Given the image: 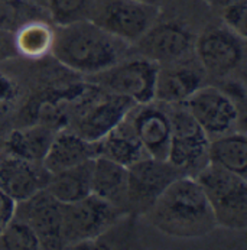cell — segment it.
<instances>
[{
	"label": "cell",
	"mask_w": 247,
	"mask_h": 250,
	"mask_svg": "<svg viewBox=\"0 0 247 250\" xmlns=\"http://www.w3.org/2000/svg\"><path fill=\"white\" fill-rule=\"evenodd\" d=\"M124 214L94 194L75 203L62 204L61 237L64 249L93 245Z\"/></svg>",
	"instance_id": "cell-5"
},
{
	"label": "cell",
	"mask_w": 247,
	"mask_h": 250,
	"mask_svg": "<svg viewBox=\"0 0 247 250\" xmlns=\"http://www.w3.org/2000/svg\"><path fill=\"white\" fill-rule=\"evenodd\" d=\"M138 1H142V3H147V4H152V6H158L161 0H138Z\"/></svg>",
	"instance_id": "cell-30"
},
{
	"label": "cell",
	"mask_w": 247,
	"mask_h": 250,
	"mask_svg": "<svg viewBox=\"0 0 247 250\" xmlns=\"http://www.w3.org/2000/svg\"><path fill=\"white\" fill-rule=\"evenodd\" d=\"M221 16L226 28H228L234 34L246 39V0H233L231 3L226 4Z\"/></svg>",
	"instance_id": "cell-26"
},
{
	"label": "cell",
	"mask_w": 247,
	"mask_h": 250,
	"mask_svg": "<svg viewBox=\"0 0 247 250\" xmlns=\"http://www.w3.org/2000/svg\"><path fill=\"white\" fill-rule=\"evenodd\" d=\"M184 174L168 159L144 156L127 167V207L144 214L158 197Z\"/></svg>",
	"instance_id": "cell-9"
},
{
	"label": "cell",
	"mask_w": 247,
	"mask_h": 250,
	"mask_svg": "<svg viewBox=\"0 0 247 250\" xmlns=\"http://www.w3.org/2000/svg\"><path fill=\"white\" fill-rule=\"evenodd\" d=\"M158 15V6L138 0H97L88 21L132 46L156 22Z\"/></svg>",
	"instance_id": "cell-8"
},
{
	"label": "cell",
	"mask_w": 247,
	"mask_h": 250,
	"mask_svg": "<svg viewBox=\"0 0 247 250\" xmlns=\"http://www.w3.org/2000/svg\"><path fill=\"white\" fill-rule=\"evenodd\" d=\"M159 65L143 57L122 60L104 71L88 75V83L108 93L130 99L135 104L155 100L156 77Z\"/></svg>",
	"instance_id": "cell-7"
},
{
	"label": "cell",
	"mask_w": 247,
	"mask_h": 250,
	"mask_svg": "<svg viewBox=\"0 0 247 250\" xmlns=\"http://www.w3.org/2000/svg\"><path fill=\"white\" fill-rule=\"evenodd\" d=\"M130 45L91 21L55 25L51 54L71 71L94 75L127 57Z\"/></svg>",
	"instance_id": "cell-2"
},
{
	"label": "cell",
	"mask_w": 247,
	"mask_h": 250,
	"mask_svg": "<svg viewBox=\"0 0 247 250\" xmlns=\"http://www.w3.org/2000/svg\"><path fill=\"white\" fill-rule=\"evenodd\" d=\"M54 34L55 26H52L46 19H35L23 23L13 34L16 54L32 60L43 58L52 51Z\"/></svg>",
	"instance_id": "cell-23"
},
{
	"label": "cell",
	"mask_w": 247,
	"mask_h": 250,
	"mask_svg": "<svg viewBox=\"0 0 247 250\" xmlns=\"http://www.w3.org/2000/svg\"><path fill=\"white\" fill-rule=\"evenodd\" d=\"M96 146L97 156L106 158L126 168L147 156L127 117H124L114 129L99 139Z\"/></svg>",
	"instance_id": "cell-20"
},
{
	"label": "cell",
	"mask_w": 247,
	"mask_h": 250,
	"mask_svg": "<svg viewBox=\"0 0 247 250\" xmlns=\"http://www.w3.org/2000/svg\"><path fill=\"white\" fill-rule=\"evenodd\" d=\"M13 55H18L13 45V35L0 29V60L10 58Z\"/></svg>",
	"instance_id": "cell-29"
},
{
	"label": "cell",
	"mask_w": 247,
	"mask_h": 250,
	"mask_svg": "<svg viewBox=\"0 0 247 250\" xmlns=\"http://www.w3.org/2000/svg\"><path fill=\"white\" fill-rule=\"evenodd\" d=\"M41 249L34 230L19 217L13 215L0 233V250Z\"/></svg>",
	"instance_id": "cell-25"
},
{
	"label": "cell",
	"mask_w": 247,
	"mask_h": 250,
	"mask_svg": "<svg viewBox=\"0 0 247 250\" xmlns=\"http://www.w3.org/2000/svg\"><path fill=\"white\" fill-rule=\"evenodd\" d=\"M15 215L34 230L41 249H64L61 237L62 203L55 200L45 188L18 203Z\"/></svg>",
	"instance_id": "cell-13"
},
{
	"label": "cell",
	"mask_w": 247,
	"mask_h": 250,
	"mask_svg": "<svg viewBox=\"0 0 247 250\" xmlns=\"http://www.w3.org/2000/svg\"><path fill=\"white\" fill-rule=\"evenodd\" d=\"M194 43L195 38L184 23L169 21L153 23L136 41L135 46L139 57L165 65L188 58L194 51Z\"/></svg>",
	"instance_id": "cell-12"
},
{
	"label": "cell",
	"mask_w": 247,
	"mask_h": 250,
	"mask_svg": "<svg viewBox=\"0 0 247 250\" xmlns=\"http://www.w3.org/2000/svg\"><path fill=\"white\" fill-rule=\"evenodd\" d=\"M32 1H35V3H38V0H32Z\"/></svg>",
	"instance_id": "cell-31"
},
{
	"label": "cell",
	"mask_w": 247,
	"mask_h": 250,
	"mask_svg": "<svg viewBox=\"0 0 247 250\" xmlns=\"http://www.w3.org/2000/svg\"><path fill=\"white\" fill-rule=\"evenodd\" d=\"M126 117L147 156L166 159L171 141L169 104L156 100L136 104Z\"/></svg>",
	"instance_id": "cell-14"
},
{
	"label": "cell",
	"mask_w": 247,
	"mask_h": 250,
	"mask_svg": "<svg viewBox=\"0 0 247 250\" xmlns=\"http://www.w3.org/2000/svg\"><path fill=\"white\" fill-rule=\"evenodd\" d=\"M97 0H46L48 16L55 25L88 21Z\"/></svg>",
	"instance_id": "cell-24"
},
{
	"label": "cell",
	"mask_w": 247,
	"mask_h": 250,
	"mask_svg": "<svg viewBox=\"0 0 247 250\" xmlns=\"http://www.w3.org/2000/svg\"><path fill=\"white\" fill-rule=\"evenodd\" d=\"M19 85L7 74L0 71V117L6 116L19 99Z\"/></svg>",
	"instance_id": "cell-27"
},
{
	"label": "cell",
	"mask_w": 247,
	"mask_h": 250,
	"mask_svg": "<svg viewBox=\"0 0 247 250\" xmlns=\"http://www.w3.org/2000/svg\"><path fill=\"white\" fill-rule=\"evenodd\" d=\"M136 104L123 96L108 93L88 83L75 100L72 111V132L90 142H97L114 129Z\"/></svg>",
	"instance_id": "cell-4"
},
{
	"label": "cell",
	"mask_w": 247,
	"mask_h": 250,
	"mask_svg": "<svg viewBox=\"0 0 247 250\" xmlns=\"http://www.w3.org/2000/svg\"><path fill=\"white\" fill-rule=\"evenodd\" d=\"M15 208H16V203L0 191V233L15 215Z\"/></svg>",
	"instance_id": "cell-28"
},
{
	"label": "cell",
	"mask_w": 247,
	"mask_h": 250,
	"mask_svg": "<svg viewBox=\"0 0 247 250\" xmlns=\"http://www.w3.org/2000/svg\"><path fill=\"white\" fill-rule=\"evenodd\" d=\"M49 177L41 162L0 153V191L16 204L43 189Z\"/></svg>",
	"instance_id": "cell-16"
},
{
	"label": "cell",
	"mask_w": 247,
	"mask_h": 250,
	"mask_svg": "<svg viewBox=\"0 0 247 250\" xmlns=\"http://www.w3.org/2000/svg\"><path fill=\"white\" fill-rule=\"evenodd\" d=\"M55 133L57 130L38 122L15 129L4 138L0 153L42 164Z\"/></svg>",
	"instance_id": "cell-19"
},
{
	"label": "cell",
	"mask_w": 247,
	"mask_h": 250,
	"mask_svg": "<svg viewBox=\"0 0 247 250\" xmlns=\"http://www.w3.org/2000/svg\"><path fill=\"white\" fill-rule=\"evenodd\" d=\"M194 51L206 74L224 78L245 61V38L226 26H212L195 39Z\"/></svg>",
	"instance_id": "cell-10"
},
{
	"label": "cell",
	"mask_w": 247,
	"mask_h": 250,
	"mask_svg": "<svg viewBox=\"0 0 247 250\" xmlns=\"http://www.w3.org/2000/svg\"><path fill=\"white\" fill-rule=\"evenodd\" d=\"M208 162L247 177V138L243 132H228L210 139Z\"/></svg>",
	"instance_id": "cell-22"
},
{
	"label": "cell",
	"mask_w": 247,
	"mask_h": 250,
	"mask_svg": "<svg viewBox=\"0 0 247 250\" xmlns=\"http://www.w3.org/2000/svg\"><path fill=\"white\" fill-rule=\"evenodd\" d=\"M94 158H97L96 142L85 141L72 130L61 129L54 135L42 165L49 174H55Z\"/></svg>",
	"instance_id": "cell-17"
},
{
	"label": "cell",
	"mask_w": 247,
	"mask_h": 250,
	"mask_svg": "<svg viewBox=\"0 0 247 250\" xmlns=\"http://www.w3.org/2000/svg\"><path fill=\"white\" fill-rule=\"evenodd\" d=\"M182 104L210 139L233 132L240 119L239 104L214 85H203Z\"/></svg>",
	"instance_id": "cell-11"
},
{
	"label": "cell",
	"mask_w": 247,
	"mask_h": 250,
	"mask_svg": "<svg viewBox=\"0 0 247 250\" xmlns=\"http://www.w3.org/2000/svg\"><path fill=\"white\" fill-rule=\"evenodd\" d=\"M171 141L168 161L188 177H195L208 162L210 138L188 113L185 106L169 104Z\"/></svg>",
	"instance_id": "cell-6"
},
{
	"label": "cell",
	"mask_w": 247,
	"mask_h": 250,
	"mask_svg": "<svg viewBox=\"0 0 247 250\" xmlns=\"http://www.w3.org/2000/svg\"><path fill=\"white\" fill-rule=\"evenodd\" d=\"M161 233L178 239H198L217 227L208 200L194 177L175 179L144 213Z\"/></svg>",
	"instance_id": "cell-1"
},
{
	"label": "cell",
	"mask_w": 247,
	"mask_h": 250,
	"mask_svg": "<svg viewBox=\"0 0 247 250\" xmlns=\"http://www.w3.org/2000/svg\"><path fill=\"white\" fill-rule=\"evenodd\" d=\"M91 194L129 214L127 168L106 158L97 156L93 162Z\"/></svg>",
	"instance_id": "cell-18"
},
{
	"label": "cell",
	"mask_w": 247,
	"mask_h": 250,
	"mask_svg": "<svg viewBox=\"0 0 247 250\" xmlns=\"http://www.w3.org/2000/svg\"><path fill=\"white\" fill-rule=\"evenodd\" d=\"M206 75L198 60L189 57L172 64L159 65L155 100L165 104H181L204 85Z\"/></svg>",
	"instance_id": "cell-15"
},
{
	"label": "cell",
	"mask_w": 247,
	"mask_h": 250,
	"mask_svg": "<svg viewBox=\"0 0 247 250\" xmlns=\"http://www.w3.org/2000/svg\"><path fill=\"white\" fill-rule=\"evenodd\" d=\"M93 162L90 159L72 168L51 174L45 189L60 203L68 204L80 201L91 194Z\"/></svg>",
	"instance_id": "cell-21"
},
{
	"label": "cell",
	"mask_w": 247,
	"mask_h": 250,
	"mask_svg": "<svg viewBox=\"0 0 247 250\" xmlns=\"http://www.w3.org/2000/svg\"><path fill=\"white\" fill-rule=\"evenodd\" d=\"M211 207L217 227H247V182L245 177L208 164L195 177Z\"/></svg>",
	"instance_id": "cell-3"
}]
</instances>
